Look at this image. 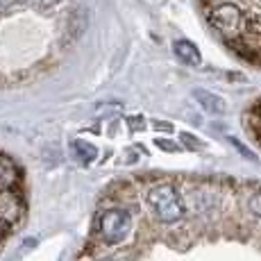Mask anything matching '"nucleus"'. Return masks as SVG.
Instances as JSON below:
<instances>
[{
	"mask_svg": "<svg viewBox=\"0 0 261 261\" xmlns=\"http://www.w3.org/2000/svg\"><path fill=\"white\" fill-rule=\"evenodd\" d=\"M212 32L239 59L261 68V0H198Z\"/></svg>",
	"mask_w": 261,
	"mask_h": 261,
	"instance_id": "obj_1",
	"label": "nucleus"
},
{
	"mask_svg": "<svg viewBox=\"0 0 261 261\" xmlns=\"http://www.w3.org/2000/svg\"><path fill=\"white\" fill-rule=\"evenodd\" d=\"M145 204H148L150 214L164 225L179 223L187 214V202L170 182L154 184L145 191Z\"/></svg>",
	"mask_w": 261,
	"mask_h": 261,
	"instance_id": "obj_2",
	"label": "nucleus"
},
{
	"mask_svg": "<svg viewBox=\"0 0 261 261\" xmlns=\"http://www.w3.org/2000/svg\"><path fill=\"white\" fill-rule=\"evenodd\" d=\"M95 232H98L100 243L105 245H118L132 232V216L125 207H112L98 214L95 220Z\"/></svg>",
	"mask_w": 261,
	"mask_h": 261,
	"instance_id": "obj_3",
	"label": "nucleus"
},
{
	"mask_svg": "<svg viewBox=\"0 0 261 261\" xmlns=\"http://www.w3.org/2000/svg\"><path fill=\"white\" fill-rule=\"evenodd\" d=\"M23 214H25V204L21 195L14 189H0V220L12 227L23 218Z\"/></svg>",
	"mask_w": 261,
	"mask_h": 261,
	"instance_id": "obj_4",
	"label": "nucleus"
},
{
	"mask_svg": "<svg viewBox=\"0 0 261 261\" xmlns=\"http://www.w3.org/2000/svg\"><path fill=\"white\" fill-rule=\"evenodd\" d=\"M193 98H195V102H198L207 114L223 116V114L227 112V105H225V100L220 98V95L207 91V89H193Z\"/></svg>",
	"mask_w": 261,
	"mask_h": 261,
	"instance_id": "obj_5",
	"label": "nucleus"
},
{
	"mask_svg": "<svg viewBox=\"0 0 261 261\" xmlns=\"http://www.w3.org/2000/svg\"><path fill=\"white\" fill-rule=\"evenodd\" d=\"M173 50H175V55H177V59H182L187 66H200V64H202V55H200V50L195 48V43L187 41V39L175 41Z\"/></svg>",
	"mask_w": 261,
	"mask_h": 261,
	"instance_id": "obj_6",
	"label": "nucleus"
},
{
	"mask_svg": "<svg viewBox=\"0 0 261 261\" xmlns=\"http://www.w3.org/2000/svg\"><path fill=\"white\" fill-rule=\"evenodd\" d=\"M71 148H73V154L77 157V162L84 164V166L93 164L95 157H98V148H95L91 141H87V139H73Z\"/></svg>",
	"mask_w": 261,
	"mask_h": 261,
	"instance_id": "obj_7",
	"label": "nucleus"
},
{
	"mask_svg": "<svg viewBox=\"0 0 261 261\" xmlns=\"http://www.w3.org/2000/svg\"><path fill=\"white\" fill-rule=\"evenodd\" d=\"M21 179L16 164L9 157L0 154V189H14V184Z\"/></svg>",
	"mask_w": 261,
	"mask_h": 261,
	"instance_id": "obj_8",
	"label": "nucleus"
},
{
	"mask_svg": "<svg viewBox=\"0 0 261 261\" xmlns=\"http://www.w3.org/2000/svg\"><path fill=\"white\" fill-rule=\"evenodd\" d=\"M248 209L254 218L261 220V193H250L248 195Z\"/></svg>",
	"mask_w": 261,
	"mask_h": 261,
	"instance_id": "obj_9",
	"label": "nucleus"
},
{
	"mask_svg": "<svg viewBox=\"0 0 261 261\" xmlns=\"http://www.w3.org/2000/svg\"><path fill=\"white\" fill-rule=\"evenodd\" d=\"M179 139H182V143L187 145L189 150H200L202 148V141H198V139H195L193 134H189V132H182L179 134Z\"/></svg>",
	"mask_w": 261,
	"mask_h": 261,
	"instance_id": "obj_10",
	"label": "nucleus"
},
{
	"mask_svg": "<svg viewBox=\"0 0 261 261\" xmlns=\"http://www.w3.org/2000/svg\"><path fill=\"white\" fill-rule=\"evenodd\" d=\"M154 143H157L159 150H166V152H177V150H179V145L173 143V141H168V139H154Z\"/></svg>",
	"mask_w": 261,
	"mask_h": 261,
	"instance_id": "obj_11",
	"label": "nucleus"
},
{
	"mask_svg": "<svg viewBox=\"0 0 261 261\" xmlns=\"http://www.w3.org/2000/svg\"><path fill=\"white\" fill-rule=\"evenodd\" d=\"M229 143H232V145H234V148H237V150H239V152H241V154H243V157H245V159H254V154H252V152H250V150H248V148H245V145H243V143H241V141H237V139H234V137H229Z\"/></svg>",
	"mask_w": 261,
	"mask_h": 261,
	"instance_id": "obj_12",
	"label": "nucleus"
},
{
	"mask_svg": "<svg viewBox=\"0 0 261 261\" xmlns=\"http://www.w3.org/2000/svg\"><path fill=\"white\" fill-rule=\"evenodd\" d=\"M127 125H129V129H132V132H139V129H143V127H145L143 118H139V116L127 118Z\"/></svg>",
	"mask_w": 261,
	"mask_h": 261,
	"instance_id": "obj_13",
	"label": "nucleus"
},
{
	"mask_svg": "<svg viewBox=\"0 0 261 261\" xmlns=\"http://www.w3.org/2000/svg\"><path fill=\"white\" fill-rule=\"evenodd\" d=\"M152 127H154V129H164V132H173V125H168V123H159V120H154Z\"/></svg>",
	"mask_w": 261,
	"mask_h": 261,
	"instance_id": "obj_14",
	"label": "nucleus"
},
{
	"mask_svg": "<svg viewBox=\"0 0 261 261\" xmlns=\"http://www.w3.org/2000/svg\"><path fill=\"white\" fill-rule=\"evenodd\" d=\"M7 229H9V225H7V223H3V220H0V241H3L5 237H7Z\"/></svg>",
	"mask_w": 261,
	"mask_h": 261,
	"instance_id": "obj_15",
	"label": "nucleus"
},
{
	"mask_svg": "<svg viewBox=\"0 0 261 261\" xmlns=\"http://www.w3.org/2000/svg\"><path fill=\"white\" fill-rule=\"evenodd\" d=\"M100 261H116V259H100Z\"/></svg>",
	"mask_w": 261,
	"mask_h": 261,
	"instance_id": "obj_16",
	"label": "nucleus"
}]
</instances>
